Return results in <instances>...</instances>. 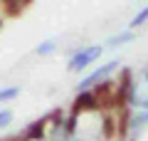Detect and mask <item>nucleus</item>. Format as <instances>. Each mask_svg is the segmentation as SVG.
Listing matches in <instances>:
<instances>
[{"label": "nucleus", "mask_w": 148, "mask_h": 141, "mask_svg": "<svg viewBox=\"0 0 148 141\" xmlns=\"http://www.w3.org/2000/svg\"><path fill=\"white\" fill-rule=\"evenodd\" d=\"M99 52H101L99 47H91V50H84V52L74 55L72 62H69V69H82V67H86V64H89V62H91V59H94Z\"/></svg>", "instance_id": "f257e3e1"}, {"label": "nucleus", "mask_w": 148, "mask_h": 141, "mask_svg": "<svg viewBox=\"0 0 148 141\" xmlns=\"http://www.w3.org/2000/svg\"><path fill=\"white\" fill-rule=\"evenodd\" d=\"M17 92H20V89H17V87H8V89H0V102L15 99V97H17Z\"/></svg>", "instance_id": "f03ea898"}, {"label": "nucleus", "mask_w": 148, "mask_h": 141, "mask_svg": "<svg viewBox=\"0 0 148 141\" xmlns=\"http://www.w3.org/2000/svg\"><path fill=\"white\" fill-rule=\"evenodd\" d=\"M10 121H12V111H0V129H3V126H8V124H10Z\"/></svg>", "instance_id": "7ed1b4c3"}, {"label": "nucleus", "mask_w": 148, "mask_h": 141, "mask_svg": "<svg viewBox=\"0 0 148 141\" xmlns=\"http://www.w3.org/2000/svg\"><path fill=\"white\" fill-rule=\"evenodd\" d=\"M52 45H54V42H52V40H49V42H42V45L37 47V52H42V55H47V52H49V50H52Z\"/></svg>", "instance_id": "20e7f679"}]
</instances>
